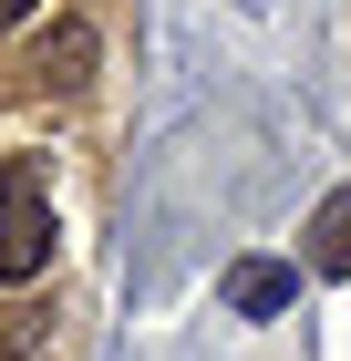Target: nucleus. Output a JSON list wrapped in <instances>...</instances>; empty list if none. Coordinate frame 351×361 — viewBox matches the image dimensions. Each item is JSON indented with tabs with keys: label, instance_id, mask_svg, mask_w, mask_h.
<instances>
[{
	"label": "nucleus",
	"instance_id": "nucleus-3",
	"mask_svg": "<svg viewBox=\"0 0 351 361\" xmlns=\"http://www.w3.org/2000/svg\"><path fill=\"white\" fill-rule=\"evenodd\" d=\"M217 300L238 310V320H279V310L299 300V269H290V258H227Z\"/></svg>",
	"mask_w": 351,
	"mask_h": 361
},
{
	"label": "nucleus",
	"instance_id": "nucleus-6",
	"mask_svg": "<svg viewBox=\"0 0 351 361\" xmlns=\"http://www.w3.org/2000/svg\"><path fill=\"white\" fill-rule=\"evenodd\" d=\"M42 11H52V0H0V42H11L21 21H42Z\"/></svg>",
	"mask_w": 351,
	"mask_h": 361
},
{
	"label": "nucleus",
	"instance_id": "nucleus-5",
	"mask_svg": "<svg viewBox=\"0 0 351 361\" xmlns=\"http://www.w3.org/2000/svg\"><path fill=\"white\" fill-rule=\"evenodd\" d=\"M310 269H321V279H351V186L321 196V217H310Z\"/></svg>",
	"mask_w": 351,
	"mask_h": 361
},
{
	"label": "nucleus",
	"instance_id": "nucleus-2",
	"mask_svg": "<svg viewBox=\"0 0 351 361\" xmlns=\"http://www.w3.org/2000/svg\"><path fill=\"white\" fill-rule=\"evenodd\" d=\"M93 73H104V21H93V11H73L62 31L31 42V83H42V93H83Z\"/></svg>",
	"mask_w": 351,
	"mask_h": 361
},
{
	"label": "nucleus",
	"instance_id": "nucleus-4",
	"mask_svg": "<svg viewBox=\"0 0 351 361\" xmlns=\"http://www.w3.org/2000/svg\"><path fill=\"white\" fill-rule=\"evenodd\" d=\"M52 341H62V310L52 300H11L0 310V361H52Z\"/></svg>",
	"mask_w": 351,
	"mask_h": 361
},
{
	"label": "nucleus",
	"instance_id": "nucleus-1",
	"mask_svg": "<svg viewBox=\"0 0 351 361\" xmlns=\"http://www.w3.org/2000/svg\"><path fill=\"white\" fill-rule=\"evenodd\" d=\"M62 248V196L52 155H0V289H31Z\"/></svg>",
	"mask_w": 351,
	"mask_h": 361
}]
</instances>
